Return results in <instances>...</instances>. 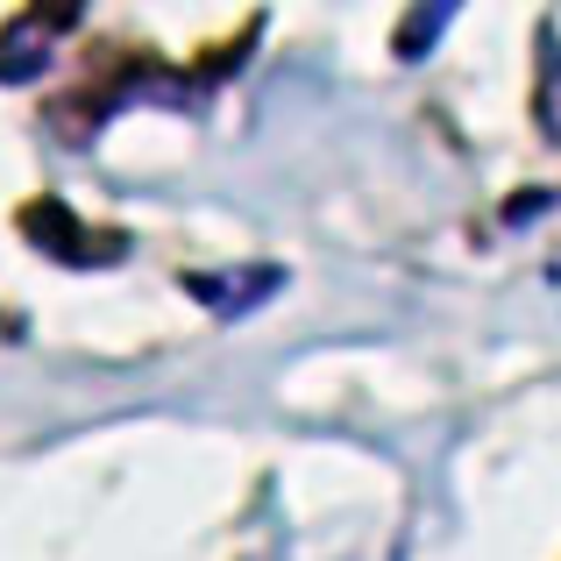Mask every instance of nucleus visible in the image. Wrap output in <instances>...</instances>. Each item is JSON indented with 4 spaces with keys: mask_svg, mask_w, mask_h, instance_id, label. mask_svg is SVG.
<instances>
[{
    "mask_svg": "<svg viewBox=\"0 0 561 561\" xmlns=\"http://www.w3.org/2000/svg\"><path fill=\"white\" fill-rule=\"evenodd\" d=\"M79 22V8H50V14H22V22H8L0 28V79L8 85H22V79H36L43 71V57H50V43H57V28H71Z\"/></svg>",
    "mask_w": 561,
    "mask_h": 561,
    "instance_id": "1",
    "label": "nucleus"
},
{
    "mask_svg": "<svg viewBox=\"0 0 561 561\" xmlns=\"http://www.w3.org/2000/svg\"><path fill=\"white\" fill-rule=\"evenodd\" d=\"M277 285H285V271H271V263H249V271H214V277H185V291L199 306H214V313H249V306L277 299Z\"/></svg>",
    "mask_w": 561,
    "mask_h": 561,
    "instance_id": "2",
    "label": "nucleus"
},
{
    "mask_svg": "<svg viewBox=\"0 0 561 561\" xmlns=\"http://www.w3.org/2000/svg\"><path fill=\"white\" fill-rule=\"evenodd\" d=\"M540 128H548V142H561V36L554 28L540 36Z\"/></svg>",
    "mask_w": 561,
    "mask_h": 561,
    "instance_id": "3",
    "label": "nucleus"
},
{
    "mask_svg": "<svg viewBox=\"0 0 561 561\" xmlns=\"http://www.w3.org/2000/svg\"><path fill=\"white\" fill-rule=\"evenodd\" d=\"M448 28V8H420L405 28H398V57H426V43Z\"/></svg>",
    "mask_w": 561,
    "mask_h": 561,
    "instance_id": "4",
    "label": "nucleus"
}]
</instances>
